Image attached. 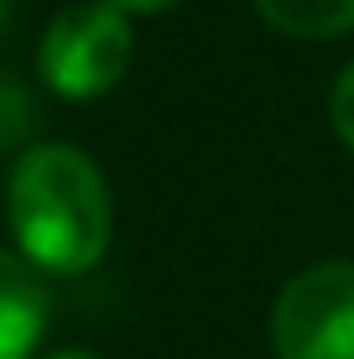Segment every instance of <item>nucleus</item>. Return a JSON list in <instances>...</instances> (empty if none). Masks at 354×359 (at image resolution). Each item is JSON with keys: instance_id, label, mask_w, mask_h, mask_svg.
<instances>
[{"instance_id": "obj_6", "label": "nucleus", "mask_w": 354, "mask_h": 359, "mask_svg": "<svg viewBox=\"0 0 354 359\" xmlns=\"http://www.w3.org/2000/svg\"><path fill=\"white\" fill-rule=\"evenodd\" d=\"M32 126H36V104H32V94L21 89L16 79H6V73H0V146L27 141Z\"/></svg>"}, {"instance_id": "obj_5", "label": "nucleus", "mask_w": 354, "mask_h": 359, "mask_svg": "<svg viewBox=\"0 0 354 359\" xmlns=\"http://www.w3.org/2000/svg\"><path fill=\"white\" fill-rule=\"evenodd\" d=\"M255 16L297 42H328L354 32V0H255Z\"/></svg>"}, {"instance_id": "obj_7", "label": "nucleus", "mask_w": 354, "mask_h": 359, "mask_svg": "<svg viewBox=\"0 0 354 359\" xmlns=\"http://www.w3.org/2000/svg\"><path fill=\"white\" fill-rule=\"evenodd\" d=\"M328 120H334V135L354 151V63H344V73L328 89Z\"/></svg>"}, {"instance_id": "obj_4", "label": "nucleus", "mask_w": 354, "mask_h": 359, "mask_svg": "<svg viewBox=\"0 0 354 359\" xmlns=\"http://www.w3.org/2000/svg\"><path fill=\"white\" fill-rule=\"evenodd\" d=\"M47 287L27 255L0 250V359H32L47 333Z\"/></svg>"}, {"instance_id": "obj_1", "label": "nucleus", "mask_w": 354, "mask_h": 359, "mask_svg": "<svg viewBox=\"0 0 354 359\" xmlns=\"http://www.w3.org/2000/svg\"><path fill=\"white\" fill-rule=\"evenodd\" d=\"M6 219L16 250L42 276H83L104 261L115 203L100 162L83 146L42 141L27 146L6 182Z\"/></svg>"}, {"instance_id": "obj_9", "label": "nucleus", "mask_w": 354, "mask_h": 359, "mask_svg": "<svg viewBox=\"0 0 354 359\" xmlns=\"http://www.w3.org/2000/svg\"><path fill=\"white\" fill-rule=\"evenodd\" d=\"M47 359H100V354H89V349H57V354H47Z\"/></svg>"}, {"instance_id": "obj_2", "label": "nucleus", "mask_w": 354, "mask_h": 359, "mask_svg": "<svg viewBox=\"0 0 354 359\" xmlns=\"http://www.w3.org/2000/svg\"><path fill=\"white\" fill-rule=\"evenodd\" d=\"M130 57H136V36H130L125 11H115L109 0H73L47 21L36 73L57 99L89 104L125 79Z\"/></svg>"}, {"instance_id": "obj_8", "label": "nucleus", "mask_w": 354, "mask_h": 359, "mask_svg": "<svg viewBox=\"0 0 354 359\" xmlns=\"http://www.w3.org/2000/svg\"><path fill=\"white\" fill-rule=\"evenodd\" d=\"M115 11H125V16H162V11H177L182 0H109Z\"/></svg>"}, {"instance_id": "obj_3", "label": "nucleus", "mask_w": 354, "mask_h": 359, "mask_svg": "<svg viewBox=\"0 0 354 359\" xmlns=\"http://www.w3.org/2000/svg\"><path fill=\"white\" fill-rule=\"evenodd\" d=\"M276 359H354V261H318L271 302Z\"/></svg>"}]
</instances>
